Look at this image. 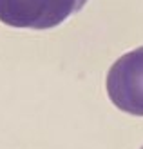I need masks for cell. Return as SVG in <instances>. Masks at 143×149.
Listing matches in <instances>:
<instances>
[{"label": "cell", "mask_w": 143, "mask_h": 149, "mask_svg": "<svg viewBox=\"0 0 143 149\" xmlns=\"http://www.w3.org/2000/svg\"><path fill=\"white\" fill-rule=\"evenodd\" d=\"M141 149H143V147H141Z\"/></svg>", "instance_id": "obj_3"}, {"label": "cell", "mask_w": 143, "mask_h": 149, "mask_svg": "<svg viewBox=\"0 0 143 149\" xmlns=\"http://www.w3.org/2000/svg\"><path fill=\"white\" fill-rule=\"evenodd\" d=\"M107 95L120 111L143 116V46L122 55L111 65Z\"/></svg>", "instance_id": "obj_2"}, {"label": "cell", "mask_w": 143, "mask_h": 149, "mask_svg": "<svg viewBox=\"0 0 143 149\" xmlns=\"http://www.w3.org/2000/svg\"><path fill=\"white\" fill-rule=\"evenodd\" d=\"M85 2L87 0H0V22L18 29H51L73 13H78Z\"/></svg>", "instance_id": "obj_1"}]
</instances>
